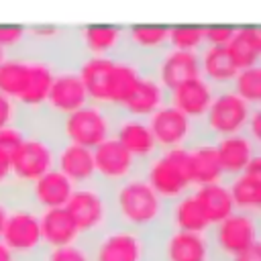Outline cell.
<instances>
[{
	"label": "cell",
	"mask_w": 261,
	"mask_h": 261,
	"mask_svg": "<svg viewBox=\"0 0 261 261\" xmlns=\"http://www.w3.org/2000/svg\"><path fill=\"white\" fill-rule=\"evenodd\" d=\"M110 196V218L112 224L126 226L149 237H159L167 226L165 202L143 177V173L124 179L116 186H108Z\"/></svg>",
	"instance_id": "1"
},
{
	"label": "cell",
	"mask_w": 261,
	"mask_h": 261,
	"mask_svg": "<svg viewBox=\"0 0 261 261\" xmlns=\"http://www.w3.org/2000/svg\"><path fill=\"white\" fill-rule=\"evenodd\" d=\"M159 237L110 224L90 239L88 245L92 261H155V243Z\"/></svg>",
	"instance_id": "2"
},
{
	"label": "cell",
	"mask_w": 261,
	"mask_h": 261,
	"mask_svg": "<svg viewBox=\"0 0 261 261\" xmlns=\"http://www.w3.org/2000/svg\"><path fill=\"white\" fill-rule=\"evenodd\" d=\"M255 108H259V106H251L241 96H237L230 88L216 90L206 114L198 122L194 143H198V141L214 143L222 137L243 133L249 122V116Z\"/></svg>",
	"instance_id": "3"
},
{
	"label": "cell",
	"mask_w": 261,
	"mask_h": 261,
	"mask_svg": "<svg viewBox=\"0 0 261 261\" xmlns=\"http://www.w3.org/2000/svg\"><path fill=\"white\" fill-rule=\"evenodd\" d=\"M120 114L122 112L110 104L88 102L82 108L61 116V141L94 149L112 137Z\"/></svg>",
	"instance_id": "4"
},
{
	"label": "cell",
	"mask_w": 261,
	"mask_h": 261,
	"mask_svg": "<svg viewBox=\"0 0 261 261\" xmlns=\"http://www.w3.org/2000/svg\"><path fill=\"white\" fill-rule=\"evenodd\" d=\"M143 177L165 202L184 196L194 188L190 151L186 147L161 149L143 167Z\"/></svg>",
	"instance_id": "5"
},
{
	"label": "cell",
	"mask_w": 261,
	"mask_h": 261,
	"mask_svg": "<svg viewBox=\"0 0 261 261\" xmlns=\"http://www.w3.org/2000/svg\"><path fill=\"white\" fill-rule=\"evenodd\" d=\"M206 234L212 249V259L230 261L239 253L259 245V214L232 210L224 220L212 224Z\"/></svg>",
	"instance_id": "6"
},
{
	"label": "cell",
	"mask_w": 261,
	"mask_h": 261,
	"mask_svg": "<svg viewBox=\"0 0 261 261\" xmlns=\"http://www.w3.org/2000/svg\"><path fill=\"white\" fill-rule=\"evenodd\" d=\"M0 241L20 259V261H37L43 251V237L39 226V212L29 204L27 192L18 202L12 204Z\"/></svg>",
	"instance_id": "7"
},
{
	"label": "cell",
	"mask_w": 261,
	"mask_h": 261,
	"mask_svg": "<svg viewBox=\"0 0 261 261\" xmlns=\"http://www.w3.org/2000/svg\"><path fill=\"white\" fill-rule=\"evenodd\" d=\"M65 208L73 216L82 239H90L112 224L108 186L98 179L84 186H73Z\"/></svg>",
	"instance_id": "8"
},
{
	"label": "cell",
	"mask_w": 261,
	"mask_h": 261,
	"mask_svg": "<svg viewBox=\"0 0 261 261\" xmlns=\"http://www.w3.org/2000/svg\"><path fill=\"white\" fill-rule=\"evenodd\" d=\"M55 167V147L39 137H24L10 153L12 181L29 186Z\"/></svg>",
	"instance_id": "9"
},
{
	"label": "cell",
	"mask_w": 261,
	"mask_h": 261,
	"mask_svg": "<svg viewBox=\"0 0 261 261\" xmlns=\"http://www.w3.org/2000/svg\"><path fill=\"white\" fill-rule=\"evenodd\" d=\"M92 155H94L96 179L102 181L104 186H116L124 179H130L143 173V167L133 159V155L114 137L94 147Z\"/></svg>",
	"instance_id": "10"
},
{
	"label": "cell",
	"mask_w": 261,
	"mask_h": 261,
	"mask_svg": "<svg viewBox=\"0 0 261 261\" xmlns=\"http://www.w3.org/2000/svg\"><path fill=\"white\" fill-rule=\"evenodd\" d=\"M147 122H149V128L153 133V139L159 151L173 149V147H190L196 139L198 122L181 114L171 104H165L159 110H155L147 118Z\"/></svg>",
	"instance_id": "11"
},
{
	"label": "cell",
	"mask_w": 261,
	"mask_h": 261,
	"mask_svg": "<svg viewBox=\"0 0 261 261\" xmlns=\"http://www.w3.org/2000/svg\"><path fill=\"white\" fill-rule=\"evenodd\" d=\"M155 261H214L208 234L167 228L155 243Z\"/></svg>",
	"instance_id": "12"
},
{
	"label": "cell",
	"mask_w": 261,
	"mask_h": 261,
	"mask_svg": "<svg viewBox=\"0 0 261 261\" xmlns=\"http://www.w3.org/2000/svg\"><path fill=\"white\" fill-rule=\"evenodd\" d=\"M112 137L133 155V159L141 167H145L159 153V147L153 139V133L149 128L147 118L120 114L116 124H114Z\"/></svg>",
	"instance_id": "13"
},
{
	"label": "cell",
	"mask_w": 261,
	"mask_h": 261,
	"mask_svg": "<svg viewBox=\"0 0 261 261\" xmlns=\"http://www.w3.org/2000/svg\"><path fill=\"white\" fill-rule=\"evenodd\" d=\"M214 151L220 165L222 184H228L232 177L241 175L251 163V159L255 155H261L259 141L251 139L247 133H237L214 141Z\"/></svg>",
	"instance_id": "14"
},
{
	"label": "cell",
	"mask_w": 261,
	"mask_h": 261,
	"mask_svg": "<svg viewBox=\"0 0 261 261\" xmlns=\"http://www.w3.org/2000/svg\"><path fill=\"white\" fill-rule=\"evenodd\" d=\"M75 37L84 57L118 59L124 55V27H112V24L75 27Z\"/></svg>",
	"instance_id": "15"
},
{
	"label": "cell",
	"mask_w": 261,
	"mask_h": 261,
	"mask_svg": "<svg viewBox=\"0 0 261 261\" xmlns=\"http://www.w3.org/2000/svg\"><path fill=\"white\" fill-rule=\"evenodd\" d=\"M88 92L77 69H59L51 82V88L45 98V108L57 116H65L84 104H88Z\"/></svg>",
	"instance_id": "16"
},
{
	"label": "cell",
	"mask_w": 261,
	"mask_h": 261,
	"mask_svg": "<svg viewBox=\"0 0 261 261\" xmlns=\"http://www.w3.org/2000/svg\"><path fill=\"white\" fill-rule=\"evenodd\" d=\"M167 96H169V92L159 82V77L155 73V67L153 69H143L133 94L122 104L120 112L128 114V116L149 118L155 110H159L161 106L167 104Z\"/></svg>",
	"instance_id": "17"
},
{
	"label": "cell",
	"mask_w": 261,
	"mask_h": 261,
	"mask_svg": "<svg viewBox=\"0 0 261 261\" xmlns=\"http://www.w3.org/2000/svg\"><path fill=\"white\" fill-rule=\"evenodd\" d=\"M71 190H73V184L55 167L45 175H41L39 179H35L33 184L24 186L27 200L37 212L65 206L71 196Z\"/></svg>",
	"instance_id": "18"
},
{
	"label": "cell",
	"mask_w": 261,
	"mask_h": 261,
	"mask_svg": "<svg viewBox=\"0 0 261 261\" xmlns=\"http://www.w3.org/2000/svg\"><path fill=\"white\" fill-rule=\"evenodd\" d=\"M214 94H216V88L210 86L200 75V77L188 80V82L175 86L173 90H169L167 104H171L173 108H177L181 114H186L194 122H200V118L206 114V110H208Z\"/></svg>",
	"instance_id": "19"
},
{
	"label": "cell",
	"mask_w": 261,
	"mask_h": 261,
	"mask_svg": "<svg viewBox=\"0 0 261 261\" xmlns=\"http://www.w3.org/2000/svg\"><path fill=\"white\" fill-rule=\"evenodd\" d=\"M155 73L159 82L169 90L175 86L200 77V55L194 51H181V49H167L155 63Z\"/></svg>",
	"instance_id": "20"
},
{
	"label": "cell",
	"mask_w": 261,
	"mask_h": 261,
	"mask_svg": "<svg viewBox=\"0 0 261 261\" xmlns=\"http://www.w3.org/2000/svg\"><path fill=\"white\" fill-rule=\"evenodd\" d=\"M55 169H59L73 186H84L96 179L92 149L82 145L61 143L55 149Z\"/></svg>",
	"instance_id": "21"
},
{
	"label": "cell",
	"mask_w": 261,
	"mask_h": 261,
	"mask_svg": "<svg viewBox=\"0 0 261 261\" xmlns=\"http://www.w3.org/2000/svg\"><path fill=\"white\" fill-rule=\"evenodd\" d=\"M228 194L232 198L234 210L257 212L261 206V155H255L245 171L232 177L228 184Z\"/></svg>",
	"instance_id": "22"
},
{
	"label": "cell",
	"mask_w": 261,
	"mask_h": 261,
	"mask_svg": "<svg viewBox=\"0 0 261 261\" xmlns=\"http://www.w3.org/2000/svg\"><path fill=\"white\" fill-rule=\"evenodd\" d=\"M39 226L45 247H63L82 239L80 228L65 206L47 208L39 212Z\"/></svg>",
	"instance_id": "23"
},
{
	"label": "cell",
	"mask_w": 261,
	"mask_h": 261,
	"mask_svg": "<svg viewBox=\"0 0 261 261\" xmlns=\"http://www.w3.org/2000/svg\"><path fill=\"white\" fill-rule=\"evenodd\" d=\"M200 75L214 86L216 90L220 88H230L234 75H237V65L232 63L226 47H214V45H204L200 49Z\"/></svg>",
	"instance_id": "24"
},
{
	"label": "cell",
	"mask_w": 261,
	"mask_h": 261,
	"mask_svg": "<svg viewBox=\"0 0 261 261\" xmlns=\"http://www.w3.org/2000/svg\"><path fill=\"white\" fill-rule=\"evenodd\" d=\"M114 59L108 57H84L77 65V73L84 82L90 102L108 104V86Z\"/></svg>",
	"instance_id": "25"
},
{
	"label": "cell",
	"mask_w": 261,
	"mask_h": 261,
	"mask_svg": "<svg viewBox=\"0 0 261 261\" xmlns=\"http://www.w3.org/2000/svg\"><path fill=\"white\" fill-rule=\"evenodd\" d=\"M167 226L173 230H186V232H206L210 228V224L206 222L204 212H202L200 204L196 202L192 190L169 202Z\"/></svg>",
	"instance_id": "26"
},
{
	"label": "cell",
	"mask_w": 261,
	"mask_h": 261,
	"mask_svg": "<svg viewBox=\"0 0 261 261\" xmlns=\"http://www.w3.org/2000/svg\"><path fill=\"white\" fill-rule=\"evenodd\" d=\"M192 192H194V198L200 204V208L204 212V218H206V222L210 226L220 222V220H224L234 210V204H232V198L228 194V188L222 181L194 186Z\"/></svg>",
	"instance_id": "27"
},
{
	"label": "cell",
	"mask_w": 261,
	"mask_h": 261,
	"mask_svg": "<svg viewBox=\"0 0 261 261\" xmlns=\"http://www.w3.org/2000/svg\"><path fill=\"white\" fill-rule=\"evenodd\" d=\"M226 51L237 65V69L253 67L259 65V55H261V33L257 24L249 27H237L230 41L226 43Z\"/></svg>",
	"instance_id": "28"
},
{
	"label": "cell",
	"mask_w": 261,
	"mask_h": 261,
	"mask_svg": "<svg viewBox=\"0 0 261 261\" xmlns=\"http://www.w3.org/2000/svg\"><path fill=\"white\" fill-rule=\"evenodd\" d=\"M145 67L133 63L126 57H118L114 59V67L110 73V86H108V104L114 108H122V104L128 100V96L133 94L139 75Z\"/></svg>",
	"instance_id": "29"
},
{
	"label": "cell",
	"mask_w": 261,
	"mask_h": 261,
	"mask_svg": "<svg viewBox=\"0 0 261 261\" xmlns=\"http://www.w3.org/2000/svg\"><path fill=\"white\" fill-rule=\"evenodd\" d=\"M190 151V163H192V177H194V186H204V184H216L222 181V173H220V165L216 159V151H214V143H192L190 147H186Z\"/></svg>",
	"instance_id": "30"
},
{
	"label": "cell",
	"mask_w": 261,
	"mask_h": 261,
	"mask_svg": "<svg viewBox=\"0 0 261 261\" xmlns=\"http://www.w3.org/2000/svg\"><path fill=\"white\" fill-rule=\"evenodd\" d=\"M230 90L237 96H241L245 102H249L251 106H259V102H261V65L239 69L230 84Z\"/></svg>",
	"instance_id": "31"
},
{
	"label": "cell",
	"mask_w": 261,
	"mask_h": 261,
	"mask_svg": "<svg viewBox=\"0 0 261 261\" xmlns=\"http://www.w3.org/2000/svg\"><path fill=\"white\" fill-rule=\"evenodd\" d=\"M169 47L200 53L204 47V27H169Z\"/></svg>",
	"instance_id": "32"
},
{
	"label": "cell",
	"mask_w": 261,
	"mask_h": 261,
	"mask_svg": "<svg viewBox=\"0 0 261 261\" xmlns=\"http://www.w3.org/2000/svg\"><path fill=\"white\" fill-rule=\"evenodd\" d=\"M41 261H92L88 245L80 239L77 243L63 247H45Z\"/></svg>",
	"instance_id": "33"
},
{
	"label": "cell",
	"mask_w": 261,
	"mask_h": 261,
	"mask_svg": "<svg viewBox=\"0 0 261 261\" xmlns=\"http://www.w3.org/2000/svg\"><path fill=\"white\" fill-rule=\"evenodd\" d=\"M24 31H27V27H18V24H2L0 27V47L6 51V55L14 53L22 45Z\"/></svg>",
	"instance_id": "34"
},
{
	"label": "cell",
	"mask_w": 261,
	"mask_h": 261,
	"mask_svg": "<svg viewBox=\"0 0 261 261\" xmlns=\"http://www.w3.org/2000/svg\"><path fill=\"white\" fill-rule=\"evenodd\" d=\"M237 27H204V45L226 47Z\"/></svg>",
	"instance_id": "35"
},
{
	"label": "cell",
	"mask_w": 261,
	"mask_h": 261,
	"mask_svg": "<svg viewBox=\"0 0 261 261\" xmlns=\"http://www.w3.org/2000/svg\"><path fill=\"white\" fill-rule=\"evenodd\" d=\"M22 139H24V133L16 124H10V126L0 128V149L6 151V153H12L20 145Z\"/></svg>",
	"instance_id": "36"
},
{
	"label": "cell",
	"mask_w": 261,
	"mask_h": 261,
	"mask_svg": "<svg viewBox=\"0 0 261 261\" xmlns=\"http://www.w3.org/2000/svg\"><path fill=\"white\" fill-rule=\"evenodd\" d=\"M16 118H18V104L8 96L0 94V128L16 124Z\"/></svg>",
	"instance_id": "37"
},
{
	"label": "cell",
	"mask_w": 261,
	"mask_h": 261,
	"mask_svg": "<svg viewBox=\"0 0 261 261\" xmlns=\"http://www.w3.org/2000/svg\"><path fill=\"white\" fill-rule=\"evenodd\" d=\"M12 184V169H10V153L0 149V188Z\"/></svg>",
	"instance_id": "38"
},
{
	"label": "cell",
	"mask_w": 261,
	"mask_h": 261,
	"mask_svg": "<svg viewBox=\"0 0 261 261\" xmlns=\"http://www.w3.org/2000/svg\"><path fill=\"white\" fill-rule=\"evenodd\" d=\"M230 261H261V243L251 247V249H247V251H243V253H239Z\"/></svg>",
	"instance_id": "39"
},
{
	"label": "cell",
	"mask_w": 261,
	"mask_h": 261,
	"mask_svg": "<svg viewBox=\"0 0 261 261\" xmlns=\"http://www.w3.org/2000/svg\"><path fill=\"white\" fill-rule=\"evenodd\" d=\"M0 261H20V259H18V257H16V255H14V253L0 241Z\"/></svg>",
	"instance_id": "40"
},
{
	"label": "cell",
	"mask_w": 261,
	"mask_h": 261,
	"mask_svg": "<svg viewBox=\"0 0 261 261\" xmlns=\"http://www.w3.org/2000/svg\"><path fill=\"white\" fill-rule=\"evenodd\" d=\"M4 59H6V51H4V49H2V47H0V63H2V61H4Z\"/></svg>",
	"instance_id": "41"
}]
</instances>
